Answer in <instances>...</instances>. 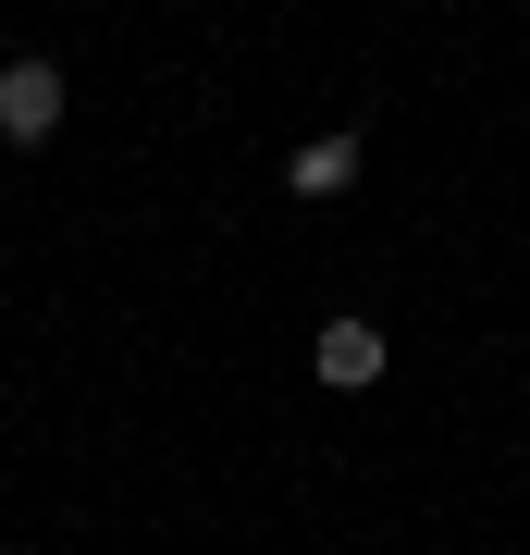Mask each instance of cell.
Wrapping results in <instances>:
<instances>
[{
  "mask_svg": "<svg viewBox=\"0 0 530 555\" xmlns=\"http://www.w3.org/2000/svg\"><path fill=\"white\" fill-rule=\"evenodd\" d=\"M62 112H75V87H62V62H0V149H50Z\"/></svg>",
  "mask_w": 530,
  "mask_h": 555,
  "instance_id": "1",
  "label": "cell"
},
{
  "mask_svg": "<svg viewBox=\"0 0 530 555\" xmlns=\"http://www.w3.org/2000/svg\"><path fill=\"white\" fill-rule=\"evenodd\" d=\"M358 160H371V137H346V124H334V137H309V149L284 160V198H346Z\"/></svg>",
  "mask_w": 530,
  "mask_h": 555,
  "instance_id": "2",
  "label": "cell"
},
{
  "mask_svg": "<svg viewBox=\"0 0 530 555\" xmlns=\"http://www.w3.org/2000/svg\"><path fill=\"white\" fill-rule=\"evenodd\" d=\"M309 371L334 383V396H358V383H383V334H371V321H321V334H309Z\"/></svg>",
  "mask_w": 530,
  "mask_h": 555,
  "instance_id": "3",
  "label": "cell"
}]
</instances>
